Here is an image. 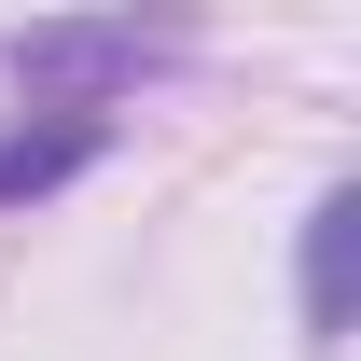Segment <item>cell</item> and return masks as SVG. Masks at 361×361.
<instances>
[{
  "label": "cell",
  "mask_w": 361,
  "mask_h": 361,
  "mask_svg": "<svg viewBox=\"0 0 361 361\" xmlns=\"http://www.w3.org/2000/svg\"><path fill=\"white\" fill-rule=\"evenodd\" d=\"M167 56H180L167 28H126V14H111V28H14L0 70H14L28 97H56L70 126H97V97H126L139 70H167Z\"/></svg>",
  "instance_id": "cell-1"
},
{
  "label": "cell",
  "mask_w": 361,
  "mask_h": 361,
  "mask_svg": "<svg viewBox=\"0 0 361 361\" xmlns=\"http://www.w3.org/2000/svg\"><path fill=\"white\" fill-rule=\"evenodd\" d=\"M348 292H361V195L306 209V348H348Z\"/></svg>",
  "instance_id": "cell-2"
},
{
  "label": "cell",
  "mask_w": 361,
  "mask_h": 361,
  "mask_svg": "<svg viewBox=\"0 0 361 361\" xmlns=\"http://www.w3.org/2000/svg\"><path fill=\"white\" fill-rule=\"evenodd\" d=\"M84 153H97V126H70V111H56V126H14L0 139V209H14V195H56Z\"/></svg>",
  "instance_id": "cell-3"
}]
</instances>
